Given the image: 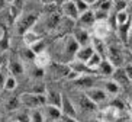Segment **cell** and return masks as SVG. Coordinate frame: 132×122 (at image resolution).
Returning <instances> with one entry per match:
<instances>
[{"instance_id":"cell-21","label":"cell","mask_w":132,"mask_h":122,"mask_svg":"<svg viewBox=\"0 0 132 122\" xmlns=\"http://www.w3.org/2000/svg\"><path fill=\"white\" fill-rule=\"evenodd\" d=\"M110 79L115 80V82H116L120 87H126V86H129V84H131V80H129V77L126 76L123 67L115 68V71H113V74H112V77H110Z\"/></svg>"},{"instance_id":"cell-40","label":"cell","mask_w":132,"mask_h":122,"mask_svg":"<svg viewBox=\"0 0 132 122\" xmlns=\"http://www.w3.org/2000/svg\"><path fill=\"white\" fill-rule=\"evenodd\" d=\"M65 2H67V0H54V3L57 4V6H58V7H61L62 4L65 3Z\"/></svg>"},{"instance_id":"cell-16","label":"cell","mask_w":132,"mask_h":122,"mask_svg":"<svg viewBox=\"0 0 132 122\" xmlns=\"http://www.w3.org/2000/svg\"><path fill=\"white\" fill-rule=\"evenodd\" d=\"M42 113L45 116V121H50V122L61 121V118H62L61 109L57 106H52V105H45V106H42Z\"/></svg>"},{"instance_id":"cell-1","label":"cell","mask_w":132,"mask_h":122,"mask_svg":"<svg viewBox=\"0 0 132 122\" xmlns=\"http://www.w3.org/2000/svg\"><path fill=\"white\" fill-rule=\"evenodd\" d=\"M54 51L50 52L52 57V61L55 63H62V64H70L76 57V52L80 48L77 41L73 38L71 34H65L61 35L58 39L52 45Z\"/></svg>"},{"instance_id":"cell-24","label":"cell","mask_w":132,"mask_h":122,"mask_svg":"<svg viewBox=\"0 0 132 122\" xmlns=\"http://www.w3.org/2000/svg\"><path fill=\"white\" fill-rule=\"evenodd\" d=\"M103 89L106 90V93H108L109 96H116V95H119L120 90H122V87H120L113 79H105V82H103Z\"/></svg>"},{"instance_id":"cell-5","label":"cell","mask_w":132,"mask_h":122,"mask_svg":"<svg viewBox=\"0 0 132 122\" xmlns=\"http://www.w3.org/2000/svg\"><path fill=\"white\" fill-rule=\"evenodd\" d=\"M110 32H112V28H110L108 20H96L94 25L92 26V29H90V34H92L93 38H99V39H105V41L109 38Z\"/></svg>"},{"instance_id":"cell-32","label":"cell","mask_w":132,"mask_h":122,"mask_svg":"<svg viewBox=\"0 0 132 122\" xmlns=\"http://www.w3.org/2000/svg\"><path fill=\"white\" fill-rule=\"evenodd\" d=\"M29 48H31V51L34 52L35 55L39 54V52H44V51H47V50H48V48H47V42H45L44 39H39L38 42H35L32 47H29Z\"/></svg>"},{"instance_id":"cell-19","label":"cell","mask_w":132,"mask_h":122,"mask_svg":"<svg viewBox=\"0 0 132 122\" xmlns=\"http://www.w3.org/2000/svg\"><path fill=\"white\" fill-rule=\"evenodd\" d=\"M131 29H132V19L128 20L126 23L119 25L116 26V32H118V39L120 44H128V39L131 38Z\"/></svg>"},{"instance_id":"cell-49","label":"cell","mask_w":132,"mask_h":122,"mask_svg":"<svg viewBox=\"0 0 132 122\" xmlns=\"http://www.w3.org/2000/svg\"><path fill=\"white\" fill-rule=\"evenodd\" d=\"M0 90H2V89H0Z\"/></svg>"},{"instance_id":"cell-8","label":"cell","mask_w":132,"mask_h":122,"mask_svg":"<svg viewBox=\"0 0 132 122\" xmlns=\"http://www.w3.org/2000/svg\"><path fill=\"white\" fill-rule=\"evenodd\" d=\"M120 115H122V110L119 108H116L115 105H108L106 108H103L100 112V121L102 122H119Z\"/></svg>"},{"instance_id":"cell-23","label":"cell","mask_w":132,"mask_h":122,"mask_svg":"<svg viewBox=\"0 0 132 122\" xmlns=\"http://www.w3.org/2000/svg\"><path fill=\"white\" fill-rule=\"evenodd\" d=\"M22 39H23L25 47H32L35 42H38L39 39H42V36H41V34L36 32L35 29H29V31H26L23 35H22Z\"/></svg>"},{"instance_id":"cell-34","label":"cell","mask_w":132,"mask_h":122,"mask_svg":"<svg viewBox=\"0 0 132 122\" xmlns=\"http://www.w3.org/2000/svg\"><path fill=\"white\" fill-rule=\"evenodd\" d=\"M20 106V102H19V97H12L9 102H6V109H7V112H15V110H18Z\"/></svg>"},{"instance_id":"cell-11","label":"cell","mask_w":132,"mask_h":122,"mask_svg":"<svg viewBox=\"0 0 132 122\" xmlns=\"http://www.w3.org/2000/svg\"><path fill=\"white\" fill-rule=\"evenodd\" d=\"M48 70L51 71L50 74L52 76L54 80H61V79H65L67 74L70 73V66H68V64H62V63H55V61H52L51 66L48 67Z\"/></svg>"},{"instance_id":"cell-22","label":"cell","mask_w":132,"mask_h":122,"mask_svg":"<svg viewBox=\"0 0 132 122\" xmlns=\"http://www.w3.org/2000/svg\"><path fill=\"white\" fill-rule=\"evenodd\" d=\"M61 96H62L61 92L52 90V89H47V92H45L47 105H52V106L60 108V106H61Z\"/></svg>"},{"instance_id":"cell-28","label":"cell","mask_w":132,"mask_h":122,"mask_svg":"<svg viewBox=\"0 0 132 122\" xmlns=\"http://www.w3.org/2000/svg\"><path fill=\"white\" fill-rule=\"evenodd\" d=\"M115 19H116V26H119V25H123L128 20H131L132 15L129 13V10H122V12L115 13Z\"/></svg>"},{"instance_id":"cell-29","label":"cell","mask_w":132,"mask_h":122,"mask_svg":"<svg viewBox=\"0 0 132 122\" xmlns=\"http://www.w3.org/2000/svg\"><path fill=\"white\" fill-rule=\"evenodd\" d=\"M16 87H18V79L12 74H7L6 82H4V86H3V90L13 92V90H16Z\"/></svg>"},{"instance_id":"cell-25","label":"cell","mask_w":132,"mask_h":122,"mask_svg":"<svg viewBox=\"0 0 132 122\" xmlns=\"http://www.w3.org/2000/svg\"><path fill=\"white\" fill-rule=\"evenodd\" d=\"M90 9H92V10H100V12L110 13L112 9H113V2L112 0H97Z\"/></svg>"},{"instance_id":"cell-17","label":"cell","mask_w":132,"mask_h":122,"mask_svg":"<svg viewBox=\"0 0 132 122\" xmlns=\"http://www.w3.org/2000/svg\"><path fill=\"white\" fill-rule=\"evenodd\" d=\"M115 66H113L108 58H103L102 60V63L99 64V67L96 68V74L100 76V77H105V79H110L113 74V71H115Z\"/></svg>"},{"instance_id":"cell-9","label":"cell","mask_w":132,"mask_h":122,"mask_svg":"<svg viewBox=\"0 0 132 122\" xmlns=\"http://www.w3.org/2000/svg\"><path fill=\"white\" fill-rule=\"evenodd\" d=\"M71 35H73L74 39L77 41V44L80 45V47L90 45V44H92V38H93L89 29L80 28V26H77V25H74L73 31H71Z\"/></svg>"},{"instance_id":"cell-13","label":"cell","mask_w":132,"mask_h":122,"mask_svg":"<svg viewBox=\"0 0 132 122\" xmlns=\"http://www.w3.org/2000/svg\"><path fill=\"white\" fill-rule=\"evenodd\" d=\"M6 66H7L9 74L15 76L16 79L25 74V66H23V61L20 58H9Z\"/></svg>"},{"instance_id":"cell-27","label":"cell","mask_w":132,"mask_h":122,"mask_svg":"<svg viewBox=\"0 0 132 122\" xmlns=\"http://www.w3.org/2000/svg\"><path fill=\"white\" fill-rule=\"evenodd\" d=\"M102 60H103V57H102L100 54H97V52L94 51V54L89 58V61L86 63V66H87V67H89L92 71H94V73H96V68L99 67V64L102 63Z\"/></svg>"},{"instance_id":"cell-47","label":"cell","mask_w":132,"mask_h":122,"mask_svg":"<svg viewBox=\"0 0 132 122\" xmlns=\"http://www.w3.org/2000/svg\"><path fill=\"white\" fill-rule=\"evenodd\" d=\"M131 64H132V61H131Z\"/></svg>"},{"instance_id":"cell-2","label":"cell","mask_w":132,"mask_h":122,"mask_svg":"<svg viewBox=\"0 0 132 122\" xmlns=\"http://www.w3.org/2000/svg\"><path fill=\"white\" fill-rule=\"evenodd\" d=\"M39 20V15L35 12H26V13H20V16L15 20V29L18 35H23L26 31L34 29L35 25L38 23Z\"/></svg>"},{"instance_id":"cell-33","label":"cell","mask_w":132,"mask_h":122,"mask_svg":"<svg viewBox=\"0 0 132 122\" xmlns=\"http://www.w3.org/2000/svg\"><path fill=\"white\" fill-rule=\"evenodd\" d=\"M128 4L129 3H126V2H123V0H113L112 12L118 13V12H122V10H128Z\"/></svg>"},{"instance_id":"cell-20","label":"cell","mask_w":132,"mask_h":122,"mask_svg":"<svg viewBox=\"0 0 132 122\" xmlns=\"http://www.w3.org/2000/svg\"><path fill=\"white\" fill-rule=\"evenodd\" d=\"M93 54H94L93 45H92V44H90V45H84V47H80V48L77 50L74 60L81 61V63H87V61H89V58H90Z\"/></svg>"},{"instance_id":"cell-44","label":"cell","mask_w":132,"mask_h":122,"mask_svg":"<svg viewBox=\"0 0 132 122\" xmlns=\"http://www.w3.org/2000/svg\"><path fill=\"white\" fill-rule=\"evenodd\" d=\"M89 122H102V121H100V119H90Z\"/></svg>"},{"instance_id":"cell-39","label":"cell","mask_w":132,"mask_h":122,"mask_svg":"<svg viewBox=\"0 0 132 122\" xmlns=\"http://www.w3.org/2000/svg\"><path fill=\"white\" fill-rule=\"evenodd\" d=\"M4 64H7V58H6L4 54H0V68L3 67Z\"/></svg>"},{"instance_id":"cell-48","label":"cell","mask_w":132,"mask_h":122,"mask_svg":"<svg viewBox=\"0 0 132 122\" xmlns=\"http://www.w3.org/2000/svg\"><path fill=\"white\" fill-rule=\"evenodd\" d=\"M131 52H132V50H131Z\"/></svg>"},{"instance_id":"cell-35","label":"cell","mask_w":132,"mask_h":122,"mask_svg":"<svg viewBox=\"0 0 132 122\" xmlns=\"http://www.w3.org/2000/svg\"><path fill=\"white\" fill-rule=\"evenodd\" d=\"M9 47H10L9 38L6 36V34H2V35H0V54H6Z\"/></svg>"},{"instance_id":"cell-38","label":"cell","mask_w":132,"mask_h":122,"mask_svg":"<svg viewBox=\"0 0 132 122\" xmlns=\"http://www.w3.org/2000/svg\"><path fill=\"white\" fill-rule=\"evenodd\" d=\"M9 73H3L2 68H0V89L3 90V86H4V82H6V77H7Z\"/></svg>"},{"instance_id":"cell-15","label":"cell","mask_w":132,"mask_h":122,"mask_svg":"<svg viewBox=\"0 0 132 122\" xmlns=\"http://www.w3.org/2000/svg\"><path fill=\"white\" fill-rule=\"evenodd\" d=\"M60 10H61V13H62L64 18L73 20V22H76V20L78 19V16H80L77 7H76V4L73 3V0H67L65 3L60 7Z\"/></svg>"},{"instance_id":"cell-12","label":"cell","mask_w":132,"mask_h":122,"mask_svg":"<svg viewBox=\"0 0 132 122\" xmlns=\"http://www.w3.org/2000/svg\"><path fill=\"white\" fill-rule=\"evenodd\" d=\"M47 16V19H45V29H47L48 32H54V31H58L60 28V23H61L62 20V13L61 10H57V12L51 13V15H45Z\"/></svg>"},{"instance_id":"cell-6","label":"cell","mask_w":132,"mask_h":122,"mask_svg":"<svg viewBox=\"0 0 132 122\" xmlns=\"http://www.w3.org/2000/svg\"><path fill=\"white\" fill-rule=\"evenodd\" d=\"M61 113L62 116H65V118H73V119H78V110L76 108V103L68 97V95L65 93H62L61 96Z\"/></svg>"},{"instance_id":"cell-7","label":"cell","mask_w":132,"mask_h":122,"mask_svg":"<svg viewBox=\"0 0 132 122\" xmlns=\"http://www.w3.org/2000/svg\"><path fill=\"white\" fill-rule=\"evenodd\" d=\"M97 74H83V76H78L77 79L73 82V84L77 87L78 90L81 92H86L94 87L97 84Z\"/></svg>"},{"instance_id":"cell-45","label":"cell","mask_w":132,"mask_h":122,"mask_svg":"<svg viewBox=\"0 0 132 122\" xmlns=\"http://www.w3.org/2000/svg\"><path fill=\"white\" fill-rule=\"evenodd\" d=\"M123 2H126V3H129V2H132V0H123Z\"/></svg>"},{"instance_id":"cell-50","label":"cell","mask_w":132,"mask_h":122,"mask_svg":"<svg viewBox=\"0 0 132 122\" xmlns=\"http://www.w3.org/2000/svg\"><path fill=\"white\" fill-rule=\"evenodd\" d=\"M112 2H113V0H112Z\"/></svg>"},{"instance_id":"cell-3","label":"cell","mask_w":132,"mask_h":122,"mask_svg":"<svg viewBox=\"0 0 132 122\" xmlns=\"http://www.w3.org/2000/svg\"><path fill=\"white\" fill-rule=\"evenodd\" d=\"M19 102L22 108L31 110L45 106L47 99H45V95H36V93H32V92H26V93H22L19 96Z\"/></svg>"},{"instance_id":"cell-37","label":"cell","mask_w":132,"mask_h":122,"mask_svg":"<svg viewBox=\"0 0 132 122\" xmlns=\"http://www.w3.org/2000/svg\"><path fill=\"white\" fill-rule=\"evenodd\" d=\"M123 67V70H125V73H126V76L129 77V80L132 82V64L131 63H126L125 66H122Z\"/></svg>"},{"instance_id":"cell-41","label":"cell","mask_w":132,"mask_h":122,"mask_svg":"<svg viewBox=\"0 0 132 122\" xmlns=\"http://www.w3.org/2000/svg\"><path fill=\"white\" fill-rule=\"evenodd\" d=\"M84 2H86V3H87V4H89L90 7H92V6H93L94 3H96L97 0H84Z\"/></svg>"},{"instance_id":"cell-30","label":"cell","mask_w":132,"mask_h":122,"mask_svg":"<svg viewBox=\"0 0 132 122\" xmlns=\"http://www.w3.org/2000/svg\"><path fill=\"white\" fill-rule=\"evenodd\" d=\"M29 118H31V122H45V116L42 113V108L31 109L29 110Z\"/></svg>"},{"instance_id":"cell-36","label":"cell","mask_w":132,"mask_h":122,"mask_svg":"<svg viewBox=\"0 0 132 122\" xmlns=\"http://www.w3.org/2000/svg\"><path fill=\"white\" fill-rule=\"evenodd\" d=\"M73 3L76 4V7H77V10H78V13L81 15V13H84V12H87L90 9V6L87 3H86L84 0H73Z\"/></svg>"},{"instance_id":"cell-14","label":"cell","mask_w":132,"mask_h":122,"mask_svg":"<svg viewBox=\"0 0 132 122\" xmlns=\"http://www.w3.org/2000/svg\"><path fill=\"white\" fill-rule=\"evenodd\" d=\"M96 22V18H94V12L92 9H89L87 12L81 13V15L78 16V19L76 20V25L80 28H84V29H92V26L94 25Z\"/></svg>"},{"instance_id":"cell-46","label":"cell","mask_w":132,"mask_h":122,"mask_svg":"<svg viewBox=\"0 0 132 122\" xmlns=\"http://www.w3.org/2000/svg\"><path fill=\"white\" fill-rule=\"evenodd\" d=\"M131 119H132V110H131Z\"/></svg>"},{"instance_id":"cell-42","label":"cell","mask_w":132,"mask_h":122,"mask_svg":"<svg viewBox=\"0 0 132 122\" xmlns=\"http://www.w3.org/2000/svg\"><path fill=\"white\" fill-rule=\"evenodd\" d=\"M4 2H6V3H7V4H9V6H10V4H12V3H13V2H15V0H4Z\"/></svg>"},{"instance_id":"cell-43","label":"cell","mask_w":132,"mask_h":122,"mask_svg":"<svg viewBox=\"0 0 132 122\" xmlns=\"http://www.w3.org/2000/svg\"><path fill=\"white\" fill-rule=\"evenodd\" d=\"M129 103H131V105H132V92H131V93H129Z\"/></svg>"},{"instance_id":"cell-18","label":"cell","mask_w":132,"mask_h":122,"mask_svg":"<svg viewBox=\"0 0 132 122\" xmlns=\"http://www.w3.org/2000/svg\"><path fill=\"white\" fill-rule=\"evenodd\" d=\"M32 63H34V66H36V67L47 70V68L51 66V63H52V57H51L50 51L47 50V51L36 54L35 57H34V61H32Z\"/></svg>"},{"instance_id":"cell-26","label":"cell","mask_w":132,"mask_h":122,"mask_svg":"<svg viewBox=\"0 0 132 122\" xmlns=\"http://www.w3.org/2000/svg\"><path fill=\"white\" fill-rule=\"evenodd\" d=\"M12 122H31V118H29V109L19 108L18 110H15V112H13Z\"/></svg>"},{"instance_id":"cell-4","label":"cell","mask_w":132,"mask_h":122,"mask_svg":"<svg viewBox=\"0 0 132 122\" xmlns=\"http://www.w3.org/2000/svg\"><path fill=\"white\" fill-rule=\"evenodd\" d=\"M84 93H86V96L94 103V105H97V106H102V105L108 103L109 97H110V96L106 93L105 89H103V87H99V86L92 87V89H89V90H86Z\"/></svg>"},{"instance_id":"cell-10","label":"cell","mask_w":132,"mask_h":122,"mask_svg":"<svg viewBox=\"0 0 132 122\" xmlns=\"http://www.w3.org/2000/svg\"><path fill=\"white\" fill-rule=\"evenodd\" d=\"M76 108H77V110H78V108H80V109H81L83 112H86V113H96L97 110H99V106L94 105V103L86 96L84 92H81V90H80V95H78V100H77Z\"/></svg>"},{"instance_id":"cell-31","label":"cell","mask_w":132,"mask_h":122,"mask_svg":"<svg viewBox=\"0 0 132 122\" xmlns=\"http://www.w3.org/2000/svg\"><path fill=\"white\" fill-rule=\"evenodd\" d=\"M45 73H47V70L39 68V67H36V66H34V67H32V70L29 71L31 77L35 80V82H38V80H42L44 77H45Z\"/></svg>"}]
</instances>
